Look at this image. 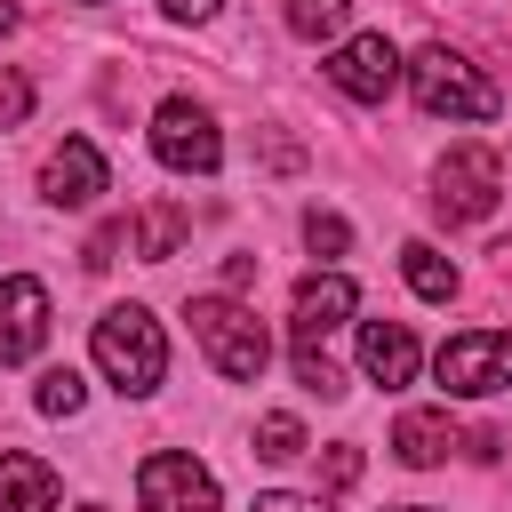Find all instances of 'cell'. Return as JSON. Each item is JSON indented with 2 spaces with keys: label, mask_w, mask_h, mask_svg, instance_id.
<instances>
[{
  "label": "cell",
  "mask_w": 512,
  "mask_h": 512,
  "mask_svg": "<svg viewBox=\"0 0 512 512\" xmlns=\"http://www.w3.org/2000/svg\"><path fill=\"white\" fill-rule=\"evenodd\" d=\"M400 80H408V96L432 112V120H496L504 112V96H496V80L472 64V56H456L448 40H432V48H416L408 64H400Z\"/></svg>",
  "instance_id": "1"
},
{
  "label": "cell",
  "mask_w": 512,
  "mask_h": 512,
  "mask_svg": "<svg viewBox=\"0 0 512 512\" xmlns=\"http://www.w3.org/2000/svg\"><path fill=\"white\" fill-rule=\"evenodd\" d=\"M88 352H96L104 384H112V392H128V400L160 392V376H168V336H160V320H152L144 304H112V312L96 320Z\"/></svg>",
  "instance_id": "2"
},
{
  "label": "cell",
  "mask_w": 512,
  "mask_h": 512,
  "mask_svg": "<svg viewBox=\"0 0 512 512\" xmlns=\"http://www.w3.org/2000/svg\"><path fill=\"white\" fill-rule=\"evenodd\" d=\"M184 320H192V344L208 352V368H216V376L256 384V376L272 368V336H264V320H256L240 296H192V304H184Z\"/></svg>",
  "instance_id": "3"
},
{
  "label": "cell",
  "mask_w": 512,
  "mask_h": 512,
  "mask_svg": "<svg viewBox=\"0 0 512 512\" xmlns=\"http://www.w3.org/2000/svg\"><path fill=\"white\" fill-rule=\"evenodd\" d=\"M432 376H440V392H456V400L504 392V384H512V328H464V336H448V344L432 352Z\"/></svg>",
  "instance_id": "4"
},
{
  "label": "cell",
  "mask_w": 512,
  "mask_h": 512,
  "mask_svg": "<svg viewBox=\"0 0 512 512\" xmlns=\"http://www.w3.org/2000/svg\"><path fill=\"white\" fill-rule=\"evenodd\" d=\"M152 160L176 168V176H216V168H224V136H216V120H208V104L168 96V104L152 112Z\"/></svg>",
  "instance_id": "5"
},
{
  "label": "cell",
  "mask_w": 512,
  "mask_h": 512,
  "mask_svg": "<svg viewBox=\"0 0 512 512\" xmlns=\"http://www.w3.org/2000/svg\"><path fill=\"white\" fill-rule=\"evenodd\" d=\"M136 504L144 512H224V488H216L208 464H192L176 448H152L136 464Z\"/></svg>",
  "instance_id": "6"
},
{
  "label": "cell",
  "mask_w": 512,
  "mask_h": 512,
  "mask_svg": "<svg viewBox=\"0 0 512 512\" xmlns=\"http://www.w3.org/2000/svg\"><path fill=\"white\" fill-rule=\"evenodd\" d=\"M432 208L448 224H480L496 208V152L488 144H448V160L432 168Z\"/></svg>",
  "instance_id": "7"
},
{
  "label": "cell",
  "mask_w": 512,
  "mask_h": 512,
  "mask_svg": "<svg viewBox=\"0 0 512 512\" xmlns=\"http://www.w3.org/2000/svg\"><path fill=\"white\" fill-rule=\"evenodd\" d=\"M328 80H336L352 104H384V96L400 88V48H392L384 32H352V40L328 56Z\"/></svg>",
  "instance_id": "8"
},
{
  "label": "cell",
  "mask_w": 512,
  "mask_h": 512,
  "mask_svg": "<svg viewBox=\"0 0 512 512\" xmlns=\"http://www.w3.org/2000/svg\"><path fill=\"white\" fill-rule=\"evenodd\" d=\"M40 344H48V288L32 272H8L0 280V368H24Z\"/></svg>",
  "instance_id": "9"
},
{
  "label": "cell",
  "mask_w": 512,
  "mask_h": 512,
  "mask_svg": "<svg viewBox=\"0 0 512 512\" xmlns=\"http://www.w3.org/2000/svg\"><path fill=\"white\" fill-rule=\"evenodd\" d=\"M352 304H360V288L344 272H304L296 296H288V344H320L328 328L352 320Z\"/></svg>",
  "instance_id": "10"
},
{
  "label": "cell",
  "mask_w": 512,
  "mask_h": 512,
  "mask_svg": "<svg viewBox=\"0 0 512 512\" xmlns=\"http://www.w3.org/2000/svg\"><path fill=\"white\" fill-rule=\"evenodd\" d=\"M104 192V152L88 144V136H64L56 152H48V168H40V200L48 208H88Z\"/></svg>",
  "instance_id": "11"
},
{
  "label": "cell",
  "mask_w": 512,
  "mask_h": 512,
  "mask_svg": "<svg viewBox=\"0 0 512 512\" xmlns=\"http://www.w3.org/2000/svg\"><path fill=\"white\" fill-rule=\"evenodd\" d=\"M416 368H424V344L408 336V320H360V376L368 384L400 392V384H416Z\"/></svg>",
  "instance_id": "12"
},
{
  "label": "cell",
  "mask_w": 512,
  "mask_h": 512,
  "mask_svg": "<svg viewBox=\"0 0 512 512\" xmlns=\"http://www.w3.org/2000/svg\"><path fill=\"white\" fill-rule=\"evenodd\" d=\"M0 512H56V472L24 448H0Z\"/></svg>",
  "instance_id": "13"
},
{
  "label": "cell",
  "mask_w": 512,
  "mask_h": 512,
  "mask_svg": "<svg viewBox=\"0 0 512 512\" xmlns=\"http://www.w3.org/2000/svg\"><path fill=\"white\" fill-rule=\"evenodd\" d=\"M448 448H456L448 408H408V416L392 424V456H400V464H416V472H424V464H440Z\"/></svg>",
  "instance_id": "14"
},
{
  "label": "cell",
  "mask_w": 512,
  "mask_h": 512,
  "mask_svg": "<svg viewBox=\"0 0 512 512\" xmlns=\"http://www.w3.org/2000/svg\"><path fill=\"white\" fill-rule=\"evenodd\" d=\"M400 272H408V288H416L424 304H448V296H456V264H448L432 240H408V248H400Z\"/></svg>",
  "instance_id": "15"
},
{
  "label": "cell",
  "mask_w": 512,
  "mask_h": 512,
  "mask_svg": "<svg viewBox=\"0 0 512 512\" xmlns=\"http://www.w3.org/2000/svg\"><path fill=\"white\" fill-rule=\"evenodd\" d=\"M176 240H184V208H144V216H128V248L144 256V264H160V256H176Z\"/></svg>",
  "instance_id": "16"
},
{
  "label": "cell",
  "mask_w": 512,
  "mask_h": 512,
  "mask_svg": "<svg viewBox=\"0 0 512 512\" xmlns=\"http://www.w3.org/2000/svg\"><path fill=\"white\" fill-rule=\"evenodd\" d=\"M288 360H296V384H304V392H320V400H344V376H336V360H328L320 344H288Z\"/></svg>",
  "instance_id": "17"
},
{
  "label": "cell",
  "mask_w": 512,
  "mask_h": 512,
  "mask_svg": "<svg viewBox=\"0 0 512 512\" xmlns=\"http://www.w3.org/2000/svg\"><path fill=\"white\" fill-rule=\"evenodd\" d=\"M32 400H40V416H80V400H88V384H80V368H48Z\"/></svg>",
  "instance_id": "18"
},
{
  "label": "cell",
  "mask_w": 512,
  "mask_h": 512,
  "mask_svg": "<svg viewBox=\"0 0 512 512\" xmlns=\"http://www.w3.org/2000/svg\"><path fill=\"white\" fill-rule=\"evenodd\" d=\"M256 456H264V464L304 456V424H296V416H264V424H256Z\"/></svg>",
  "instance_id": "19"
},
{
  "label": "cell",
  "mask_w": 512,
  "mask_h": 512,
  "mask_svg": "<svg viewBox=\"0 0 512 512\" xmlns=\"http://www.w3.org/2000/svg\"><path fill=\"white\" fill-rule=\"evenodd\" d=\"M344 8H352V0H288V32H304V40H328V32L344 24Z\"/></svg>",
  "instance_id": "20"
},
{
  "label": "cell",
  "mask_w": 512,
  "mask_h": 512,
  "mask_svg": "<svg viewBox=\"0 0 512 512\" xmlns=\"http://www.w3.org/2000/svg\"><path fill=\"white\" fill-rule=\"evenodd\" d=\"M304 240H312V256H344V248H352V224H344L336 208H312V216H304Z\"/></svg>",
  "instance_id": "21"
},
{
  "label": "cell",
  "mask_w": 512,
  "mask_h": 512,
  "mask_svg": "<svg viewBox=\"0 0 512 512\" xmlns=\"http://www.w3.org/2000/svg\"><path fill=\"white\" fill-rule=\"evenodd\" d=\"M120 248H128V216H112V224H104V232L88 240V256H80V264H88V272H104V264H112Z\"/></svg>",
  "instance_id": "22"
},
{
  "label": "cell",
  "mask_w": 512,
  "mask_h": 512,
  "mask_svg": "<svg viewBox=\"0 0 512 512\" xmlns=\"http://www.w3.org/2000/svg\"><path fill=\"white\" fill-rule=\"evenodd\" d=\"M320 480H328V488H352V480H360V448H352V440H336V448L320 456Z\"/></svg>",
  "instance_id": "23"
},
{
  "label": "cell",
  "mask_w": 512,
  "mask_h": 512,
  "mask_svg": "<svg viewBox=\"0 0 512 512\" xmlns=\"http://www.w3.org/2000/svg\"><path fill=\"white\" fill-rule=\"evenodd\" d=\"M24 112H32V80H24V72H8V80H0V128H16Z\"/></svg>",
  "instance_id": "24"
},
{
  "label": "cell",
  "mask_w": 512,
  "mask_h": 512,
  "mask_svg": "<svg viewBox=\"0 0 512 512\" xmlns=\"http://www.w3.org/2000/svg\"><path fill=\"white\" fill-rule=\"evenodd\" d=\"M248 512H328V504H320V496H296V488H264Z\"/></svg>",
  "instance_id": "25"
},
{
  "label": "cell",
  "mask_w": 512,
  "mask_h": 512,
  "mask_svg": "<svg viewBox=\"0 0 512 512\" xmlns=\"http://www.w3.org/2000/svg\"><path fill=\"white\" fill-rule=\"evenodd\" d=\"M160 8H168V16H176V24H208V16H216V8H224V0H160Z\"/></svg>",
  "instance_id": "26"
},
{
  "label": "cell",
  "mask_w": 512,
  "mask_h": 512,
  "mask_svg": "<svg viewBox=\"0 0 512 512\" xmlns=\"http://www.w3.org/2000/svg\"><path fill=\"white\" fill-rule=\"evenodd\" d=\"M248 280H256V256H232V264H224V296H240Z\"/></svg>",
  "instance_id": "27"
},
{
  "label": "cell",
  "mask_w": 512,
  "mask_h": 512,
  "mask_svg": "<svg viewBox=\"0 0 512 512\" xmlns=\"http://www.w3.org/2000/svg\"><path fill=\"white\" fill-rule=\"evenodd\" d=\"M0 32H16V0H0Z\"/></svg>",
  "instance_id": "28"
},
{
  "label": "cell",
  "mask_w": 512,
  "mask_h": 512,
  "mask_svg": "<svg viewBox=\"0 0 512 512\" xmlns=\"http://www.w3.org/2000/svg\"><path fill=\"white\" fill-rule=\"evenodd\" d=\"M392 512H432V504H392Z\"/></svg>",
  "instance_id": "29"
},
{
  "label": "cell",
  "mask_w": 512,
  "mask_h": 512,
  "mask_svg": "<svg viewBox=\"0 0 512 512\" xmlns=\"http://www.w3.org/2000/svg\"><path fill=\"white\" fill-rule=\"evenodd\" d=\"M80 512H104V504H80Z\"/></svg>",
  "instance_id": "30"
},
{
  "label": "cell",
  "mask_w": 512,
  "mask_h": 512,
  "mask_svg": "<svg viewBox=\"0 0 512 512\" xmlns=\"http://www.w3.org/2000/svg\"><path fill=\"white\" fill-rule=\"evenodd\" d=\"M88 8H104V0H88Z\"/></svg>",
  "instance_id": "31"
}]
</instances>
